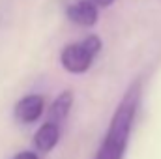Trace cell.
<instances>
[{"label":"cell","instance_id":"obj_8","mask_svg":"<svg viewBox=\"0 0 161 159\" xmlns=\"http://www.w3.org/2000/svg\"><path fill=\"white\" fill-rule=\"evenodd\" d=\"M90 2H92L96 8H97V6H101V8H107V6H111L114 0H90Z\"/></svg>","mask_w":161,"mask_h":159},{"label":"cell","instance_id":"obj_2","mask_svg":"<svg viewBox=\"0 0 161 159\" xmlns=\"http://www.w3.org/2000/svg\"><path fill=\"white\" fill-rule=\"evenodd\" d=\"M99 51H101V40L96 34L86 36L79 43H69L62 49L60 64L69 73H84L92 66V62Z\"/></svg>","mask_w":161,"mask_h":159},{"label":"cell","instance_id":"obj_1","mask_svg":"<svg viewBox=\"0 0 161 159\" xmlns=\"http://www.w3.org/2000/svg\"><path fill=\"white\" fill-rule=\"evenodd\" d=\"M139 101H141V80H135L129 84L124 97L120 99L96 159H122L127 140H129V133L133 127Z\"/></svg>","mask_w":161,"mask_h":159},{"label":"cell","instance_id":"obj_3","mask_svg":"<svg viewBox=\"0 0 161 159\" xmlns=\"http://www.w3.org/2000/svg\"><path fill=\"white\" fill-rule=\"evenodd\" d=\"M43 107H45L43 97L38 94H30V96H25L23 99L17 101L13 114L21 123H32L43 114Z\"/></svg>","mask_w":161,"mask_h":159},{"label":"cell","instance_id":"obj_6","mask_svg":"<svg viewBox=\"0 0 161 159\" xmlns=\"http://www.w3.org/2000/svg\"><path fill=\"white\" fill-rule=\"evenodd\" d=\"M71 105H73V94H71L69 90L62 92V94L53 101V105H51V109H49V120H47V122H53V123L60 125V122L68 116Z\"/></svg>","mask_w":161,"mask_h":159},{"label":"cell","instance_id":"obj_7","mask_svg":"<svg viewBox=\"0 0 161 159\" xmlns=\"http://www.w3.org/2000/svg\"><path fill=\"white\" fill-rule=\"evenodd\" d=\"M13 159H40L34 152H21V154H17Z\"/></svg>","mask_w":161,"mask_h":159},{"label":"cell","instance_id":"obj_5","mask_svg":"<svg viewBox=\"0 0 161 159\" xmlns=\"http://www.w3.org/2000/svg\"><path fill=\"white\" fill-rule=\"evenodd\" d=\"M58 139H60V125L53 122H45L34 137V144L40 152H51L56 146Z\"/></svg>","mask_w":161,"mask_h":159},{"label":"cell","instance_id":"obj_4","mask_svg":"<svg viewBox=\"0 0 161 159\" xmlns=\"http://www.w3.org/2000/svg\"><path fill=\"white\" fill-rule=\"evenodd\" d=\"M66 17L79 26H94L97 23V8L90 0H77L66 8Z\"/></svg>","mask_w":161,"mask_h":159}]
</instances>
